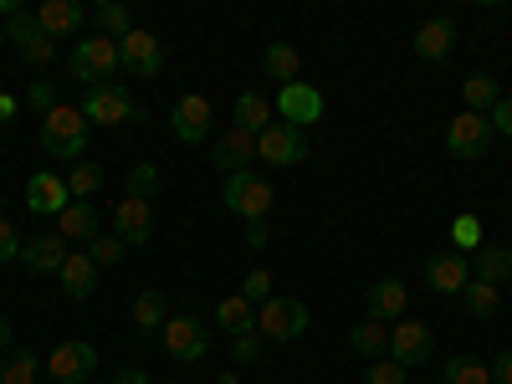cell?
I'll return each mask as SVG.
<instances>
[{"instance_id": "ab89813d", "label": "cell", "mask_w": 512, "mask_h": 384, "mask_svg": "<svg viewBox=\"0 0 512 384\" xmlns=\"http://www.w3.org/2000/svg\"><path fill=\"white\" fill-rule=\"evenodd\" d=\"M241 297H246L251 308H256V303H267V297H272V272H262V267H256V272H246V282H241Z\"/></svg>"}, {"instance_id": "2e32d148", "label": "cell", "mask_w": 512, "mask_h": 384, "mask_svg": "<svg viewBox=\"0 0 512 384\" xmlns=\"http://www.w3.org/2000/svg\"><path fill=\"white\" fill-rule=\"evenodd\" d=\"M67 205H72V190H67L62 175L41 169V175L26 180V210H31V216H62Z\"/></svg>"}, {"instance_id": "6da1fadb", "label": "cell", "mask_w": 512, "mask_h": 384, "mask_svg": "<svg viewBox=\"0 0 512 384\" xmlns=\"http://www.w3.org/2000/svg\"><path fill=\"white\" fill-rule=\"evenodd\" d=\"M88 139H93V123L72 103H62V108H52L47 118H41V149H47L52 159H82L88 154Z\"/></svg>"}, {"instance_id": "f1b7e54d", "label": "cell", "mask_w": 512, "mask_h": 384, "mask_svg": "<svg viewBox=\"0 0 512 384\" xmlns=\"http://www.w3.org/2000/svg\"><path fill=\"white\" fill-rule=\"evenodd\" d=\"M461 98H466V113H492L497 108V77L492 72H472V77H466L461 82Z\"/></svg>"}, {"instance_id": "816d5d0a", "label": "cell", "mask_w": 512, "mask_h": 384, "mask_svg": "<svg viewBox=\"0 0 512 384\" xmlns=\"http://www.w3.org/2000/svg\"><path fill=\"white\" fill-rule=\"evenodd\" d=\"M216 384H236V374H221V379H216Z\"/></svg>"}, {"instance_id": "f6af8a7d", "label": "cell", "mask_w": 512, "mask_h": 384, "mask_svg": "<svg viewBox=\"0 0 512 384\" xmlns=\"http://www.w3.org/2000/svg\"><path fill=\"white\" fill-rule=\"evenodd\" d=\"M21 246H26V241L16 236V226H11V221H0V267H6L11 256H21Z\"/></svg>"}, {"instance_id": "f5cc1de1", "label": "cell", "mask_w": 512, "mask_h": 384, "mask_svg": "<svg viewBox=\"0 0 512 384\" xmlns=\"http://www.w3.org/2000/svg\"><path fill=\"white\" fill-rule=\"evenodd\" d=\"M0 47H6V26H0Z\"/></svg>"}, {"instance_id": "7a4b0ae2", "label": "cell", "mask_w": 512, "mask_h": 384, "mask_svg": "<svg viewBox=\"0 0 512 384\" xmlns=\"http://www.w3.org/2000/svg\"><path fill=\"white\" fill-rule=\"evenodd\" d=\"M72 77L77 82H88V88H98V82H113L123 72V57H118V41L108 36H88V41H77L72 57H67Z\"/></svg>"}, {"instance_id": "4fadbf2b", "label": "cell", "mask_w": 512, "mask_h": 384, "mask_svg": "<svg viewBox=\"0 0 512 384\" xmlns=\"http://www.w3.org/2000/svg\"><path fill=\"white\" fill-rule=\"evenodd\" d=\"M118 57H123V72H134V77H159V72H164L159 36H154V31H139V26L118 41Z\"/></svg>"}, {"instance_id": "1f68e13d", "label": "cell", "mask_w": 512, "mask_h": 384, "mask_svg": "<svg viewBox=\"0 0 512 384\" xmlns=\"http://www.w3.org/2000/svg\"><path fill=\"white\" fill-rule=\"evenodd\" d=\"M93 26H98V36H108V41H123L128 31H134V16H128L118 0H103V6H93Z\"/></svg>"}, {"instance_id": "bcb514c9", "label": "cell", "mask_w": 512, "mask_h": 384, "mask_svg": "<svg viewBox=\"0 0 512 384\" xmlns=\"http://www.w3.org/2000/svg\"><path fill=\"white\" fill-rule=\"evenodd\" d=\"M492 384H512V349H502L492 359Z\"/></svg>"}, {"instance_id": "5bb4252c", "label": "cell", "mask_w": 512, "mask_h": 384, "mask_svg": "<svg viewBox=\"0 0 512 384\" xmlns=\"http://www.w3.org/2000/svg\"><path fill=\"white\" fill-rule=\"evenodd\" d=\"M466 282H472V256H461V251H436L431 262H425V287L441 292V297L466 292Z\"/></svg>"}, {"instance_id": "d4e9b609", "label": "cell", "mask_w": 512, "mask_h": 384, "mask_svg": "<svg viewBox=\"0 0 512 384\" xmlns=\"http://www.w3.org/2000/svg\"><path fill=\"white\" fill-rule=\"evenodd\" d=\"M164 323H169V318H164V292H154V287L139 292V297H134V338L154 344V338L164 333Z\"/></svg>"}, {"instance_id": "484cf974", "label": "cell", "mask_w": 512, "mask_h": 384, "mask_svg": "<svg viewBox=\"0 0 512 384\" xmlns=\"http://www.w3.org/2000/svg\"><path fill=\"white\" fill-rule=\"evenodd\" d=\"M472 277L502 287V282L512 277V246H482V251L472 256Z\"/></svg>"}, {"instance_id": "8992f818", "label": "cell", "mask_w": 512, "mask_h": 384, "mask_svg": "<svg viewBox=\"0 0 512 384\" xmlns=\"http://www.w3.org/2000/svg\"><path fill=\"white\" fill-rule=\"evenodd\" d=\"M492 123H487V113H456L451 123H446V154L451 159H482L487 149H492Z\"/></svg>"}, {"instance_id": "60d3db41", "label": "cell", "mask_w": 512, "mask_h": 384, "mask_svg": "<svg viewBox=\"0 0 512 384\" xmlns=\"http://www.w3.org/2000/svg\"><path fill=\"white\" fill-rule=\"evenodd\" d=\"M26 108H36L41 118H47L52 108H62V98H57V88H52V82H31V93H26Z\"/></svg>"}, {"instance_id": "f35d334b", "label": "cell", "mask_w": 512, "mask_h": 384, "mask_svg": "<svg viewBox=\"0 0 512 384\" xmlns=\"http://www.w3.org/2000/svg\"><path fill=\"white\" fill-rule=\"evenodd\" d=\"M405 374H410V369H400L390 354H384V359H374V364L364 369V384H405Z\"/></svg>"}, {"instance_id": "52a82bcc", "label": "cell", "mask_w": 512, "mask_h": 384, "mask_svg": "<svg viewBox=\"0 0 512 384\" xmlns=\"http://www.w3.org/2000/svg\"><path fill=\"white\" fill-rule=\"evenodd\" d=\"M159 344L169 359H180V364H200L210 354V328L200 318H169L164 333H159Z\"/></svg>"}, {"instance_id": "3957f363", "label": "cell", "mask_w": 512, "mask_h": 384, "mask_svg": "<svg viewBox=\"0 0 512 384\" xmlns=\"http://www.w3.org/2000/svg\"><path fill=\"white\" fill-rule=\"evenodd\" d=\"M82 118L88 123H139L144 103L123 88V82H98V88L82 93Z\"/></svg>"}, {"instance_id": "5b68a950", "label": "cell", "mask_w": 512, "mask_h": 384, "mask_svg": "<svg viewBox=\"0 0 512 384\" xmlns=\"http://www.w3.org/2000/svg\"><path fill=\"white\" fill-rule=\"evenodd\" d=\"M221 205H231L241 221H267V210H272V185L256 180V169H241V175H226Z\"/></svg>"}, {"instance_id": "603a6c76", "label": "cell", "mask_w": 512, "mask_h": 384, "mask_svg": "<svg viewBox=\"0 0 512 384\" xmlns=\"http://www.w3.org/2000/svg\"><path fill=\"white\" fill-rule=\"evenodd\" d=\"M57 277H62V292L72 297V303H88V297L98 292V267H93V256H88V251H72V256H67V267H62Z\"/></svg>"}, {"instance_id": "ba28073f", "label": "cell", "mask_w": 512, "mask_h": 384, "mask_svg": "<svg viewBox=\"0 0 512 384\" xmlns=\"http://www.w3.org/2000/svg\"><path fill=\"white\" fill-rule=\"evenodd\" d=\"M6 41L21 52V62H31V67H52V62H57V41L41 31L36 16H26V11L6 21Z\"/></svg>"}, {"instance_id": "9a60e30c", "label": "cell", "mask_w": 512, "mask_h": 384, "mask_svg": "<svg viewBox=\"0 0 512 384\" xmlns=\"http://www.w3.org/2000/svg\"><path fill=\"white\" fill-rule=\"evenodd\" d=\"M277 113L292 128H308V123L323 118V93L313 88V82H287V88H277Z\"/></svg>"}, {"instance_id": "83f0119b", "label": "cell", "mask_w": 512, "mask_h": 384, "mask_svg": "<svg viewBox=\"0 0 512 384\" xmlns=\"http://www.w3.org/2000/svg\"><path fill=\"white\" fill-rule=\"evenodd\" d=\"M216 323H221L231 338H241V333H256V308L246 303L241 292H236V297H221V303H216Z\"/></svg>"}, {"instance_id": "d6986e66", "label": "cell", "mask_w": 512, "mask_h": 384, "mask_svg": "<svg viewBox=\"0 0 512 384\" xmlns=\"http://www.w3.org/2000/svg\"><path fill=\"white\" fill-rule=\"evenodd\" d=\"M67 241L62 236H31L26 246H21V267L26 272H36V277H52V272H62L67 267Z\"/></svg>"}, {"instance_id": "9c48e42d", "label": "cell", "mask_w": 512, "mask_h": 384, "mask_svg": "<svg viewBox=\"0 0 512 384\" xmlns=\"http://www.w3.org/2000/svg\"><path fill=\"white\" fill-rule=\"evenodd\" d=\"M436 354V333L425 328L420 318H400L395 328H390V359L400 364V369H415V364H425Z\"/></svg>"}, {"instance_id": "db71d44e", "label": "cell", "mask_w": 512, "mask_h": 384, "mask_svg": "<svg viewBox=\"0 0 512 384\" xmlns=\"http://www.w3.org/2000/svg\"><path fill=\"white\" fill-rule=\"evenodd\" d=\"M47 384H52V379H47Z\"/></svg>"}, {"instance_id": "44dd1931", "label": "cell", "mask_w": 512, "mask_h": 384, "mask_svg": "<svg viewBox=\"0 0 512 384\" xmlns=\"http://www.w3.org/2000/svg\"><path fill=\"white\" fill-rule=\"evenodd\" d=\"M451 47H456V21L451 16H431L415 31V57L420 62H446Z\"/></svg>"}, {"instance_id": "836d02e7", "label": "cell", "mask_w": 512, "mask_h": 384, "mask_svg": "<svg viewBox=\"0 0 512 384\" xmlns=\"http://www.w3.org/2000/svg\"><path fill=\"white\" fill-rule=\"evenodd\" d=\"M461 303H466V313H472V318H492L497 303H502V287L472 277V282H466V292H461Z\"/></svg>"}, {"instance_id": "7402d4cb", "label": "cell", "mask_w": 512, "mask_h": 384, "mask_svg": "<svg viewBox=\"0 0 512 384\" xmlns=\"http://www.w3.org/2000/svg\"><path fill=\"white\" fill-rule=\"evenodd\" d=\"M246 164H256V134H246V128H226V134L216 139V169H226V175H241Z\"/></svg>"}, {"instance_id": "d6a6232c", "label": "cell", "mask_w": 512, "mask_h": 384, "mask_svg": "<svg viewBox=\"0 0 512 384\" xmlns=\"http://www.w3.org/2000/svg\"><path fill=\"white\" fill-rule=\"evenodd\" d=\"M441 384H492V364L472 359V354H456L446 369H441Z\"/></svg>"}, {"instance_id": "e575fe53", "label": "cell", "mask_w": 512, "mask_h": 384, "mask_svg": "<svg viewBox=\"0 0 512 384\" xmlns=\"http://www.w3.org/2000/svg\"><path fill=\"white\" fill-rule=\"evenodd\" d=\"M36 369H41V359L31 349H16L6 364H0V384H36Z\"/></svg>"}, {"instance_id": "8fae6325", "label": "cell", "mask_w": 512, "mask_h": 384, "mask_svg": "<svg viewBox=\"0 0 512 384\" xmlns=\"http://www.w3.org/2000/svg\"><path fill=\"white\" fill-rule=\"evenodd\" d=\"M93 369H98V349L82 344V338H67V344H57V349H52V364H47L52 384H82V379H93Z\"/></svg>"}, {"instance_id": "f907efd6", "label": "cell", "mask_w": 512, "mask_h": 384, "mask_svg": "<svg viewBox=\"0 0 512 384\" xmlns=\"http://www.w3.org/2000/svg\"><path fill=\"white\" fill-rule=\"evenodd\" d=\"M16 108H21V103H16L11 93H0V118H16Z\"/></svg>"}, {"instance_id": "74e56055", "label": "cell", "mask_w": 512, "mask_h": 384, "mask_svg": "<svg viewBox=\"0 0 512 384\" xmlns=\"http://www.w3.org/2000/svg\"><path fill=\"white\" fill-rule=\"evenodd\" d=\"M159 190V169L149 164V159H139L134 169H128V195H134V200H149Z\"/></svg>"}, {"instance_id": "ffe728a7", "label": "cell", "mask_w": 512, "mask_h": 384, "mask_svg": "<svg viewBox=\"0 0 512 384\" xmlns=\"http://www.w3.org/2000/svg\"><path fill=\"white\" fill-rule=\"evenodd\" d=\"M36 26L47 31L52 41L57 36H77L82 26H88V11H82L77 0H41V6H36Z\"/></svg>"}, {"instance_id": "e0dca14e", "label": "cell", "mask_w": 512, "mask_h": 384, "mask_svg": "<svg viewBox=\"0 0 512 384\" xmlns=\"http://www.w3.org/2000/svg\"><path fill=\"white\" fill-rule=\"evenodd\" d=\"M149 231H154V210H149V200H118L113 205V236L123 241V246H144L149 241Z\"/></svg>"}, {"instance_id": "ee69618b", "label": "cell", "mask_w": 512, "mask_h": 384, "mask_svg": "<svg viewBox=\"0 0 512 384\" xmlns=\"http://www.w3.org/2000/svg\"><path fill=\"white\" fill-rule=\"evenodd\" d=\"M487 123H492V134L512 139V93H502V98H497V108L487 113Z\"/></svg>"}, {"instance_id": "7bdbcfd3", "label": "cell", "mask_w": 512, "mask_h": 384, "mask_svg": "<svg viewBox=\"0 0 512 384\" xmlns=\"http://www.w3.org/2000/svg\"><path fill=\"white\" fill-rule=\"evenodd\" d=\"M88 256H93V267H113L118 256H123V241H118V236H98V241L88 246Z\"/></svg>"}, {"instance_id": "30bf717a", "label": "cell", "mask_w": 512, "mask_h": 384, "mask_svg": "<svg viewBox=\"0 0 512 384\" xmlns=\"http://www.w3.org/2000/svg\"><path fill=\"white\" fill-rule=\"evenodd\" d=\"M169 128H175L180 144H205L210 128H216V108H210L205 93H185L175 103V113H169Z\"/></svg>"}, {"instance_id": "b9f144b4", "label": "cell", "mask_w": 512, "mask_h": 384, "mask_svg": "<svg viewBox=\"0 0 512 384\" xmlns=\"http://www.w3.org/2000/svg\"><path fill=\"white\" fill-rule=\"evenodd\" d=\"M231 359H236V364H256V359H262V333L231 338Z\"/></svg>"}, {"instance_id": "ac0fdd59", "label": "cell", "mask_w": 512, "mask_h": 384, "mask_svg": "<svg viewBox=\"0 0 512 384\" xmlns=\"http://www.w3.org/2000/svg\"><path fill=\"white\" fill-rule=\"evenodd\" d=\"M405 303H410V287L400 277H379L369 287V297H364V308H369L374 323H400L405 318Z\"/></svg>"}, {"instance_id": "7dc6e473", "label": "cell", "mask_w": 512, "mask_h": 384, "mask_svg": "<svg viewBox=\"0 0 512 384\" xmlns=\"http://www.w3.org/2000/svg\"><path fill=\"white\" fill-rule=\"evenodd\" d=\"M246 246H267V221H246Z\"/></svg>"}, {"instance_id": "681fc988", "label": "cell", "mask_w": 512, "mask_h": 384, "mask_svg": "<svg viewBox=\"0 0 512 384\" xmlns=\"http://www.w3.org/2000/svg\"><path fill=\"white\" fill-rule=\"evenodd\" d=\"M6 349H11V318L0 313V354H6Z\"/></svg>"}, {"instance_id": "7c38bea8", "label": "cell", "mask_w": 512, "mask_h": 384, "mask_svg": "<svg viewBox=\"0 0 512 384\" xmlns=\"http://www.w3.org/2000/svg\"><path fill=\"white\" fill-rule=\"evenodd\" d=\"M256 154L267 164H303L308 139H303V128H292V123H267L262 134H256Z\"/></svg>"}, {"instance_id": "4dcf8cb0", "label": "cell", "mask_w": 512, "mask_h": 384, "mask_svg": "<svg viewBox=\"0 0 512 384\" xmlns=\"http://www.w3.org/2000/svg\"><path fill=\"white\" fill-rule=\"evenodd\" d=\"M231 118H236V128H246V134H262V128L272 123V103L262 93H241L236 108H231Z\"/></svg>"}, {"instance_id": "8d00e7d4", "label": "cell", "mask_w": 512, "mask_h": 384, "mask_svg": "<svg viewBox=\"0 0 512 384\" xmlns=\"http://www.w3.org/2000/svg\"><path fill=\"white\" fill-rule=\"evenodd\" d=\"M451 241L461 246V256H466V251L477 256V251L487 246V241H482V221H477V216H456V221H451Z\"/></svg>"}, {"instance_id": "d590c367", "label": "cell", "mask_w": 512, "mask_h": 384, "mask_svg": "<svg viewBox=\"0 0 512 384\" xmlns=\"http://www.w3.org/2000/svg\"><path fill=\"white\" fill-rule=\"evenodd\" d=\"M67 190H72V200H93V195L103 190V169H98V164H72Z\"/></svg>"}, {"instance_id": "4316f807", "label": "cell", "mask_w": 512, "mask_h": 384, "mask_svg": "<svg viewBox=\"0 0 512 384\" xmlns=\"http://www.w3.org/2000/svg\"><path fill=\"white\" fill-rule=\"evenodd\" d=\"M262 72L287 88V82H297V72H303V57H297V47H287V41H272L262 52Z\"/></svg>"}, {"instance_id": "f546056e", "label": "cell", "mask_w": 512, "mask_h": 384, "mask_svg": "<svg viewBox=\"0 0 512 384\" xmlns=\"http://www.w3.org/2000/svg\"><path fill=\"white\" fill-rule=\"evenodd\" d=\"M349 344H354V354H364V359L374 364V359H384V354H390V328H384V323H374V318H364V323L349 333Z\"/></svg>"}, {"instance_id": "cb8c5ba5", "label": "cell", "mask_w": 512, "mask_h": 384, "mask_svg": "<svg viewBox=\"0 0 512 384\" xmlns=\"http://www.w3.org/2000/svg\"><path fill=\"white\" fill-rule=\"evenodd\" d=\"M57 236H62V241H88V246H93V241L103 236V231H98V210H93L88 200H72L62 216H57Z\"/></svg>"}, {"instance_id": "277c9868", "label": "cell", "mask_w": 512, "mask_h": 384, "mask_svg": "<svg viewBox=\"0 0 512 384\" xmlns=\"http://www.w3.org/2000/svg\"><path fill=\"white\" fill-rule=\"evenodd\" d=\"M256 333L272 338V344H292V338L308 333V303H297V297H267L262 313H256Z\"/></svg>"}, {"instance_id": "c3c4849f", "label": "cell", "mask_w": 512, "mask_h": 384, "mask_svg": "<svg viewBox=\"0 0 512 384\" xmlns=\"http://www.w3.org/2000/svg\"><path fill=\"white\" fill-rule=\"evenodd\" d=\"M113 384H149V374H144V369H118Z\"/></svg>"}]
</instances>
